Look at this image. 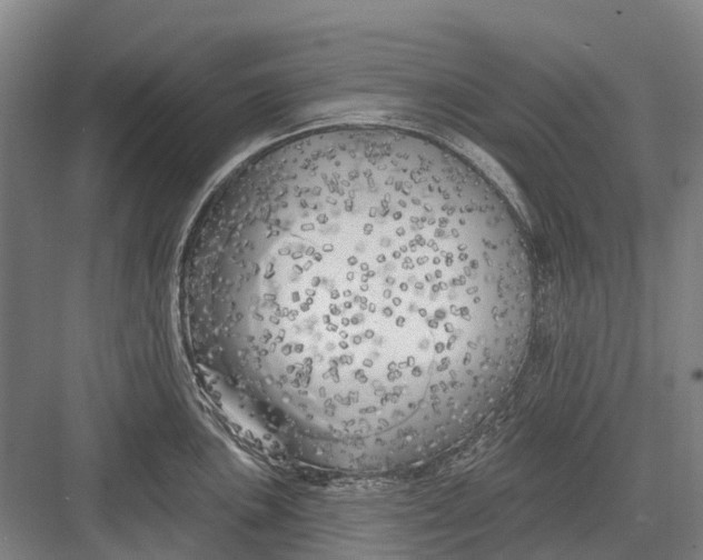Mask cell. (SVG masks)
I'll return each instance as SVG.
<instances>
[{"instance_id": "6da1fadb", "label": "cell", "mask_w": 703, "mask_h": 560, "mask_svg": "<svg viewBox=\"0 0 703 560\" xmlns=\"http://www.w3.org/2000/svg\"><path fill=\"white\" fill-rule=\"evenodd\" d=\"M299 303L294 418L435 438L511 387L532 279L492 189L430 140L383 127L323 206Z\"/></svg>"}]
</instances>
